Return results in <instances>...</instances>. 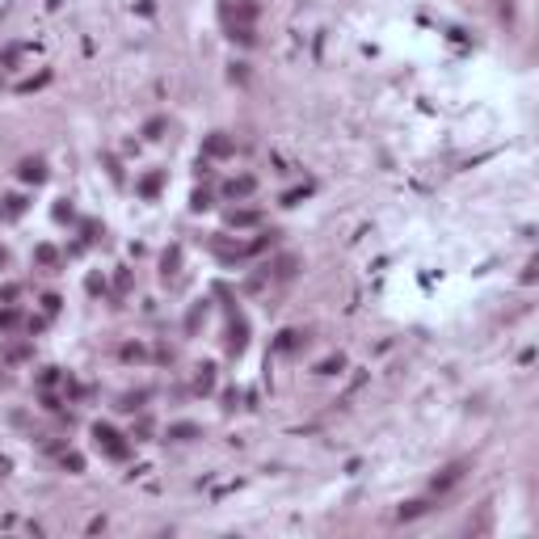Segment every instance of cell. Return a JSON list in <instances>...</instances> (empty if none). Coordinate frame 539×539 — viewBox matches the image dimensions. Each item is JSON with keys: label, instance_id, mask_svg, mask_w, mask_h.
I'll list each match as a JSON object with an SVG mask.
<instances>
[{"label": "cell", "instance_id": "obj_1", "mask_svg": "<svg viewBox=\"0 0 539 539\" xmlns=\"http://www.w3.org/2000/svg\"><path fill=\"white\" fill-rule=\"evenodd\" d=\"M22 173H25V177H34V181H38V177H43V164H38V160H34V164H25V169H22Z\"/></svg>", "mask_w": 539, "mask_h": 539}]
</instances>
